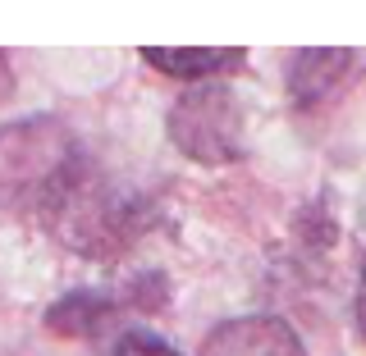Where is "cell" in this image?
Returning <instances> with one entry per match:
<instances>
[{
	"mask_svg": "<svg viewBox=\"0 0 366 356\" xmlns=\"http://www.w3.org/2000/svg\"><path fill=\"white\" fill-rule=\"evenodd\" d=\"M169 137L183 156L202 165H229L243 151V110L234 91L220 83H197L188 87L169 110Z\"/></svg>",
	"mask_w": 366,
	"mask_h": 356,
	"instance_id": "cell-1",
	"label": "cell"
},
{
	"mask_svg": "<svg viewBox=\"0 0 366 356\" xmlns=\"http://www.w3.org/2000/svg\"><path fill=\"white\" fill-rule=\"evenodd\" d=\"M202 356H307V352L280 315H243L215 325L202 338Z\"/></svg>",
	"mask_w": 366,
	"mask_h": 356,
	"instance_id": "cell-2",
	"label": "cell"
},
{
	"mask_svg": "<svg viewBox=\"0 0 366 356\" xmlns=\"http://www.w3.org/2000/svg\"><path fill=\"white\" fill-rule=\"evenodd\" d=\"M352 51H297L289 68V91L297 106H316L320 96H330L343 78L352 73Z\"/></svg>",
	"mask_w": 366,
	"mask_h": 356,
	"instance_id": "cell-3",
	"label": "cell"
},
{
	"mask_svg": "<svg viewBox=\"0 0 366 356\" xmlns=\"http://www.w3.org/2000/svg\"><path fill=\"white\" fill-rule=\"evenodd\" d=\"M142 60H152L160 73L169 78H192V83H206L215 73H229L247 60L238 46H188V51H165V46H142Z\"/></svg>",
	"mask_w": 366,
	"mask_h": 356,
	"instance_id": "cell-4",
	"label": "cell"
},
{
	"mask_svg": "<svg viewBox=\"0 0 366 356\" xmlns=\"http://www.w3.org/2000/svg\"><path fill=\"white\" fill-rule=\"evenodd\" d=\"M106 315H110V297H101V293H69L64 302L51 306L46 325H51L55 334H64V338H87V334H97V329L106 325Z\"/></svg>",
	"mask_w": 366,
	"mask_h": 356,
	"instance_id": "cell-5",
	"label": "cell"
},
{
	"mask_svg": "<svg viewBox=\"0 0 366 356\" xmlns=\"http://www.w3.org/2000/svg\"><path fill=\"white\" fill-rule=\"evenodd\" d=\"M110 356H179V352L169 347L165 338L147 334V329H129V334L114 342V352H110Z\"/></svg>",
	"mask_w": 366,
	"mask_h": 356,
	"instance_id": "cell-6",
	"label": "cell"
},
{
	"mask_svg": "<svg viewBox=\"0 0 366 356\" xmlns=\"http://www.w3.org/2000/svg\"><path fill=\"white\" fill-rule=\"evenodd\" d=\"M357 329L366 338V260H362V283H357Z\"/></svg>",
	"mask_w": 366,
	"mask_h": 356,
	"instance_id": "cell-7",
	"label": "cell"
},
{
	"mask_svg": "<svg viewBox=\"0 0 366 356\" xmlns=\"http://www.w3.org/2000/svg\"><path fill=\"white\" fill-rule=\"evenodd\" d=\"M0 91H9V68H5V55H0Z\"/></svg>",
	"mask_w": 366,
	"mask_h": 356,
	"instance_id": "cell-8",
	"label": "cell"
}]
</instances>
